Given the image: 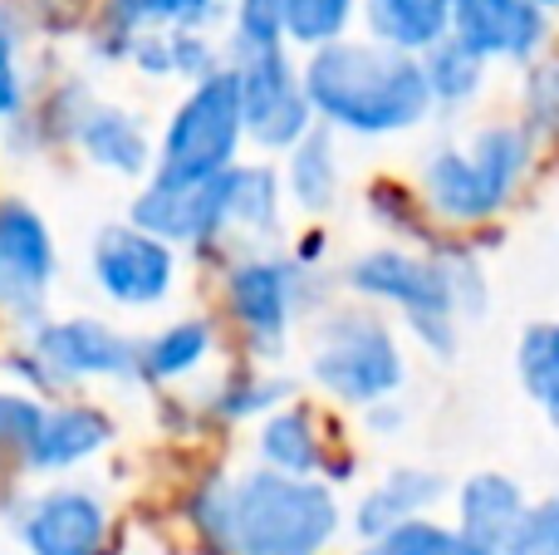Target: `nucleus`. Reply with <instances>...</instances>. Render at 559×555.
Segmentation results:
<instances>
[{"instance_id": "obj_1", "label": "nucleus", "mask_w": 559, "mask_h": 555, "mask_svg": "<svg viewBox=\"0 0 559 555\" xmlns=\"http://www.w3.org/2000/svg\"><path fill=\"white\" fill-rule=\"evenodd\" d=\"M192 521L231 555H324L338 536V501L324 482L255 468L197 492Z\"/></svg>"}, {"instance_id": "obj_2", "label": "nucleus", "mask_w": 559, "mask_h": 555, "mask_svg": "<svg viewBox=\"0 0 559 555\" xmlns=\"http://www.w3.org/2000/svg\"><path fill=\"white\" fill-rule=\"evenodd\" d=\"M299 84L319 123L354 138L407 133L432 114L423 59L373 39H334L324 49H309Z\"/></svg>"}, {"instance_id": "obj_3", "label": "nucleus", "mask_w": 559, "mask_h": 555, "mask_svg": "<svg viewBox=\"0 0 559 555\" xmlns=\"http://www.w3.org/2000/svg\"><path fill=\"white\" fill-rule=\"evenodd\" d=\"M403 344L373 310H329L309 344V379L338 403L378 409L403 389Z\"/></svg>"}, {"instance_id": "obj_4", "label": "nucleus", "mask_w": 559, "mask_h": 555, "mask_svg": "<svg viewBox=\"0 0 559 555\" xmlns=\"http://www.w3.org/2000/svg\"><path fill=\"white\" fill-rule=\"evenodd\" d=\"M246 118L236 98L231 69L192 84V94L177 104L173 123L163 133V147L153 157V187H202L231 173L241 157Z\"/></svg>"}, {"instance_id": "obj_5", "label": "nucleus", "mask_w": 559, "mask_h": 555, "mask_svg": "<svg viewBox=\"0 0 559 555\" xmlns=\"http://www.w3.org/2000/svg\"><path fill=\"white\" fill-rule=\"evenodd\" d=\"M344 285L373 305L403 310L407 330H413L432 354L452 359L456 320H462V315H456L452 275H447L442 256H417V251H403V246H378V251H364L358 261H348Z\"/></svg>"}, {"instance_id": "obj_6", "label": "nucleus", "mask_w": 559, "mask_h": 555, "mask_svg": "<svg viewBox=\"0 0 559 555\" xmlns=\"http://www.w3.org/2000/svg\"><path fill=\"white\" fill-rule=\"evenodd\" d=\"M226 69H231V79H236L246 138H255V143L271 147V153H289V147L314 128V108H309L299 69L285 45L231 49Z\"/></svg>"}, {"instance_id": "obj_7", "label": "nucleus", "mask_w": 559, "mask_h": 555, "mask_svg": "<svg viewBox=\"0 0 559 555\" xmlns=\"http://www.w3.org/2000/svg\"><path fill=\"white\" fill-rule=\"evenodd\" d=\"M29 354L55 379V389L74 379H133L143 369V344L123 340L118 330H108L104 320H88V315L35 324Z\"/></svg>"}, {"instance_id": "obj_8", "label": "nucleus", "mask_w": 559, "mask_h": 555, "mask_svg": "<svg viewBox=\"0 0 559 555\" xmlns=\"http://www.w3.org/2000/svg\"><path fill=\"white\" fill-rule=\"evenodd\" d=\"M94 281L98 291L108 295L114 305H128V310H147V305H163L173 295L177 281V256L167 241L147 236L143 226L118 222L104 226L94 236Z\"/></svg>"}, {"instance_id": "obj_9", "label": "nucleus", "mask_w": 559, "mask_h": 555, "mask_svg": "<svg viewBox=\"0 0 559 555\" xmlns=\"http://www.w3.org/2000/svg\"><path fill=\"white\" fill-rule=\"evenodd\" d=\"M49 285H55L49 222L20 197H0V310L15 320H39Z\"/></svg>"}, {"instance_id": "obj_10", "label": "nucleus", "mask_w": 559, "mask_h": 555, "mask_svg": "<svg viewBox=\"0 0 559 555\" xmlns=\"http://www.w3.org/2000/svg\"><path fill=\"white\" fill-rule=\"evenodd\" d=\"M299 281H305V275L289 261H275V256L236 261L231 275H226L231 315H236V324L251 334L261 359H280V354H285L289 320H295V310H299Z\"/></svg>"}, {"instance_id": "obj_11", "label": "nucleus", "mask_w": 559, "mask_h": 555, "mask_svg": "<svg viewBox=\"0 0 559 555\" xmlns=\"http://www.w3.org/2000/svg\"><path fill=\"white\" fill-rule=\"evenodd\" d=\"M108 536L114 511L94 487H55L20 517V541L29 555H104Z\"/></svg>"}, {"instance_id": "obj_12", "label": "nucleus", "mask_w": 559, "mask_h": 555, "mask_svg": "<svg viewBox=\"0 0 559 555\" xmlns=\"http://www.w3.org/2000/svg\"><path fill=\"white\" fill-rule=\"evenodd\" d=\"M452 39H462L472 55L531 64L550 39V10L535 0H456L452 5Z\"/></svg>"}, {"instance_id": "obj_13", "label": "nucleus", "mask_w": 559, "mask_h": 555, "mask_svg": "<svg viewBox=\"0 0 559 555\" xmlns=\"http://www.w3.org/2000/svg\"><path fill=\"white\" fill-rule=\"evenodd\" d=\"M133 226L167 246H216L231 232V202H226V173L202 187H143L133 202Z\"/></svg>"}, {"instance_id": "obj_14", "label": "nucleus", "mask_w": 559, "mask_h": 555, "mask_svg": "<svg viewBox=\"0 0 559 555\" xmlns=\"http://www.w3.org/2000/svg\"><path fill=\"white\" fill-rule=\"evenodd\" d=\"M114 418L94 403H59V409H45L39 418V433L29 438V448L20 452V468L25 472H69L79 462L98 458V452L114 442Z\"/></svg>"}, {"instance_id": "obj_15", "label": "nucleus", "mask_w": 559, "mask_h": 555, "mask_svg": "<svg viewBox=\"0 0 559 555\" xmlns=\"http://www.w3.org/2000/svg\"><path fill=\"white\" fill-rule=\"evenodd\" d=\"M525 511H531V501H525L521 482H511L506 472H472L456 487V531L496 555L515 536Z\"/></svg>"}, {"instance_id": "obj_16", "label": "nucleus", "mask_w": 559, "mask_h": 555, "mask_svg": "<svg viewBox=\"0 0 559 555\" xmlns=\"http://www.w3.org/2000/svg\"><path fill=\"white\" fill-rule=\"evenodd\" d=\"M442 497H447V477H442V472L397 468V472H388V477L378 482L364 501H358L354 531L364 541L388 536V531L403 527V521H417L427 507H432V501H442Z\"/></svg>"}, {"instance_id": "obj_17", "label": "nucleus", "mask_w": 559, "mask_h": 555, "mask_svg": "<svg viewBox=\"0 0 559 555\" xmlns=\"http://www.w3.org/2000/svg\"><path fill=\"white\" fill-rule=\"evenodd\" d=\"M452 5L456 0H364L368 39L397 55H427L452 35Z\"/></svg>"}, {"instance_id": "obj_18", "label": "nucleus", "mask_w": 559, "mask_h": 555, "mask_svg": "<svg viewBox=\"0 0 559 555\" xmlns=\"http://www.w3.org/2000/svg\"><path fill=\"white\" fill-rule=\"evenodd\" d=\"M79 147L94 167L104 173H118V177H138L153 167V143H147V128L138 123V114L128 108H88L84 123H79Z\"/></svg>"}, {"instance_id": "obj_19", "label": "nucleus", "mask_w": 559, "mask_h": 555, "mask_svg": "<svg viewBox=\"0 0 559 555\" xmlns=\"http://www.w3.org/2000/svg\"><path fill=\"white\" fill-rule=\"evenodd\" d=\"M261 458H265V468L285 472V477H314V472H324V442H319L309 409H280L261 423Z\"/></svg>"}, {"instance_id": "obj_20", "label": "nucleus", "mask_w": 559, "mask_h": 555, "mask_svg": "<svg viewBox=\"0 0 559 555\" xmlns=\"http://www.w3.org/2000/svg\"><path fill=\"white\" fill-rule=\"evenodd\" d=\"M289 197L305 212H329L338 202V153H334V128H309L295 147H289Z\"/></svg>"}, {"instance_id": "obj_21", "label": "nucleus", "mask_w": 559, "mask_h": 555, "mask_svg": "<svg viewBox=\"0 0 559 555\" xmlns=\"http://www.w3.org/2000/svg\"><path fill=\"white\" fill-rule=\"evenodd\" d=\"M212 320L192 315V320H173L167 330H157L153 340L143 344V374L147 379H187L192 369H202L206 354H212Z\"/></svg>"}, {"instance_id": "obj_22", "label": "nucleus", "mask_w": 559, "mask_h": 555, "mask_svg": "<svg viewBox=\"0 0 559 555\" xmlns=\"http://www.w3.org/2000/svg\"><path fill=\"white\" fill-rule=\"evenodd\" d=\"M226 202H231V232L271 236L280 222V177L265 163H236L226 173Z\"/></svg>"}, {"instance_id": "obj_23", "label": "nucleus", "mask_w": 559, "mask_h": 555, "mask_svg": "<svg viewBox=\"0 0 559 555\" xmlns=\"http://www.w3.org/2000/svg\"><path fill=\"white\" fill-rule=\"evenodd\" d=\"M423 59V79H427V94H432V104H466V98L481 94L486 84V59L472 55V49L462 45V39L447 35L442 45H432Z\"/></svg>"}, {"instance_id": "obj_24", "label": "nucleus", "mask_w": 559, "mask_h": 555, "mask_svg": "<svg viewBox=\"0 0 559 555\" xmlns=\"http://www.w3.org/2000/svg\"><path fill=\"white\" fill-rule=\"evenodd\" d=\"M515 369H521L525 393L540 403V413L559 433V324H531V330H525Z\"/></svg>"}, {"instance_id": "obj_25", "label": "nucleus", "mask_w": 559, "mask_h": 555, "mask_svg": "<svg viewBox=\"0 0 559 555\" xmlns=\"http://www.w3.org/2000/svg\"><path fill=\"white\" fill-rule=\"evenodd\" d=\"M358 555H496V551L466 541L456 527H437V521L417 517V521L393 527L388 536L364 541V551H358Z\"/></svg>"}, {"instance_id": "obj_26", "label": "nucleus", "mask_w": 559, "mask_h": 555, "mask_svg": "<svg viewBox=\"0 0 559 555\" xmlns=\"http://www.w3.org/2000/svg\"><path fill=\"white\" fill-rule=\"evenodd\" d=\"M358 0H285V45L324 49L354 25Z\"/></svg>"}, {"instance_id": "obj_27", "label": "nucleus", "mask_w": 559, "mask_h": 555, "mask_svg": "<svg viewBox=\"0 0 559 555\" xmlns=\"http://www.w3.org/2000/svg\"><path fill=\"white\" fill-rule=\"evenodd\" d=\"M25 108V74H20V29L15 15L0 10V123H15Z\"/></svg>"}, {"instance_id": "obj_28", "label": "nucleus", "mask_w": 559, "mask_h": 555, "mask_svg": "<svg viewBox=\"0 0 559 555\" xmlns=\"http://www.w3.org/2000/svg\"><path fill=\"white\" fill-rule=\"evenodd\" d=\"M501 555H559V497L535 501Z\"/></svg>"}, {"instance_id": "obj_29", "label": "nucleus", "mask_w": 559, "mask_h": 555, "mask_svg": "<svg viewBox=\"0 0 559 555\" xmlns=\"http://www.w3.org/2000/svg\"><path fill=\"white\" fill-rule=\"evenodd\" d=\"M39 418H45V403L29 399V393H10L0 389V452H25L29 438L39 433Z\"/></svg>"}, {"instance_id": "obj_30", "label": "nucleus", "mask_w": 559, "mask_h": 555, "mask_svg": "<svg viewBox=\"0 0 559 555\" xmlns=\"http://www.w3.org/2000/svg\"><path fill=\"white\" fill-rule=\"evenodd\" d=\"M285 393H289V383H275V379H236L222 389L216 413H222V418H255V413L271 418V409Z\"/></svg>"}, {"instance_id": "obj_31", "label": "nucleus", "mask_w": 559, "mask_h": 555, "mask_svg": "<svg viewBox=\"0 0 559 555\" xmlns=\"http://www.w3.org/2000/svg\"><path fill=\"white\" fill-rule=\"evenodd\" d=\"M525 108H531L535 128L559 133V55L545 59V64H535L531 84H525Z\"/></svg>"}, {"instance_id": "obj_32", "label": "nucleus", "mask_w": 559, "mask_h": 555, "mask_svg": "<svg viewBox=\"0 0 559 555\" xmlns=\"http://www.w3.org/2000/svg\"><path fill=\"white\" fill-rule=\"evenodd\" d=\"M368 202H373V212L383 216L388 226H393L397 236H413V241H427V222L413 212V202H407V192H393L388 182H373V192H368Z\"/></svg>"}, {"instance_id": "obj_33", "label": "nucleus", "mask_w": 559, "mask_h": 555, "mask_svg": "<svg viewBox=\"0 0 559 555\" xmlns=\"http://www.w3.org/2000/svg\"><path fill=\"white\" fill-rule=\"evenodd\" d=\"M157 29H202L222 15V0H153Z\"/></svg>"}, {"instance_id": "obj_34", "label": "nucleus", "mask_w": 559, "mask_h": 555, "mask_svg": "<svg viewBox=\"0 0 559 555\" xmlns=\"http://www.w3.org/2000/svg\"><path fill=\"white\" fill-rule=\"evenodd\" d=\"M535 5H540V10H559V0H535Z\"/></svg>"}]
</instances>
